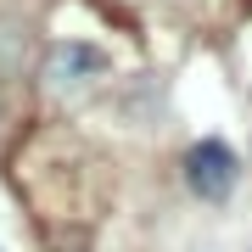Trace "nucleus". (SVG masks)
<instances>
[{
  "label": "nucleus",
  "mask_w": 252,
  "mask_h": 252,
  "mask_svg": "<svg viewBox=\"0 0 252 252\" xmlns=\"http://www.w3.org/2000/svg\"><path fill=\"white\" fill-rule=\"evenodd\" d=\"M101 79H107V56L90 39H56L45 51V84L56 95H79V90H90Z\"/></svg>",
  "instance_id": "1"
},
{
  "label": "nucleus",
  "mask_w": 252,
  "mask_h": 252,
  "mask_svg": "<svg viewBox=\"0 0 252 252\" xmlns=\"http://www.w3.org/2000/svg\"><path fill=\"white\" fill-rule=\"evenodd\" d=\"M235 180H241V162H235V152L224 140H196L185 152V185L202 202H224L235 190Z\"/></svg>",
  "instance_id": "2"
}]
</instances>
